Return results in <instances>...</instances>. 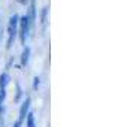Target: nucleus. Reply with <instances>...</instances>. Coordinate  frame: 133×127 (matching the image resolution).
<instances>
[{
    "label": "nucleus",
    "instance_id": "nucleus-1",
    "mask_svg": "<svg viewBox=\"0 0 133 127\" xmlns=\"http://www.w3.org/2000/svg\"><path fill=\"white\" fill-rule=\"evenodd\" d=\"M30 29H31V23L29 19V15H21L19 17V21H18V35H19V39H21V43L25 45V41L29 37V33H30Z\"/></svg>",
    "mask_w": 133,
    "mask_h": 127
},
{
    "label": "nucleus",
    "instance_id": "nucleus-2",
    "mask_svg": "<svg viewBox=\"0 0 133 127\" xmlns=\"http://www.w3.org/2000/svg\"><path fill=\"white\" fill-rule=\"evenodd\" d=\"M30 105H31V99L27 96L24 100H23L21 106H19V112H18V121H19V123H23V121L25 120L27 114L30 112Z\"/></svg>",
    "mask_w": 133,
    "mask_h": 127
},
{
    "label": "nucleus",
    "instance_id": "nucleus-3",
    "mask_svg": "<svg viewBox=\"0 0 133 127\" xmlns=\"http://www.w3.org/2000/svg\"><path fill=\"white\" fill-rule=\"evenodd\" d=\"M30 55H31V48L29 45H24L23 46V51H21V57H19V61H21V66H27L29 61H30Z\"/></svg>",
    "mask_w": 133,
    "mask_h": 127
},
{
    "label": "nucleus",
    "instance_id": "nucleus-4",
    "mask_svg": "<svg viewBox=\"0 0 133 127\" xmlns=\"http://www.w3.org/2000/svg\"><path fill=\"white\" fill-rule=\"evenodd\" d=\"M11 82V75L8 72H2L0 73V88H6Z\"/></svg>",
    "mask_w": 133,
    "mask_h": 127
},
{
    "label": "nucleus",
    "instance_id": "nucleus-5",
    "mask_svg": "<svg viewBox=\"0 0 133 127\" xmlns=\"http://www.w3.org/2000/svg\"><path fill=\"white\" fill-rule=\"evenodd\" d=\"M24 121H25V127H36V121H35V114L33 112H29Z\"/></svg>",
    "mask_w": 133,
    "mask_h": 127
},
{
    "label": "nucleus",
    "instance_id": "nucleus-6",
    "mask_svg": "<svg viewBox=\"0 0 133 127\" xmlns=\"http://www.w3.org/2000/svg\"><path fill=\"white\" fill-rule=\"evenodd\" d=\"M15 87H17V93H15V102H19L21 100V97H23V88H21V85L19 82H15Z\"/></svg>",
    "mask_w": 133,
    "mask_h": 127
},
{
    "label": "nucleus",
    "instance_id": "nucleus-7",
    "mask_svg": "<svg viewBox=\"0 0 133 127\" xmlns=\"http://www.w3.org/2000/svg\"><path fill=\"white\" fill-rule=\"evenodd\" d=\"M46 15H48V8L43 6V8H42V11H41V23H42L43 27L46 25Z\"/></svg>",
    "mask_w": 133,
    "mask_h": 127
},
{
    "label": "nucleus",
    "instance_id": "nucleus-8",
    "mask_svg": "<svg viewBox=\"0 0 133 127\" xmlns=\"http://www.w3.org/2000/svg\"><path fill=\"white\" fill-rule=\"evenodd\" d=\"M39 87H41V76L36 75V76L33 78V90H37Z\"/></svg>",
    "mask_w": 133,
    "mask_h": 127
},
{
    "label": "nucleus",
    "instance_id": "nucleus-9",
    "mask_svg": "<svg viewBox=\"0 0 133 127\" xmlns=\"http://www.w3.org/2000/svg\"><path fill=\"white\" fill-rule=\"evenodd\" d=\"M18 3H19V5H24V6H25V5L29 3V0H18Z\"/></svg>",
    "mask_w": 133,
    "mask_h": 127
},
{
    "label": "nucleus",
    "instance_id": "nucleus-10",
    "mask_svg": "<svg viewBox=\"0 0 133 127\" xmlns=\"http://www.w3.org/2000/svg\"><path fill=\"white\" fill-rule=\"evenodd\" d=\"M21 124H23V123H19V121L17 120L15 123H14V127H21Z\"/></svg>",
    "mask_w": 133,
    "mask_h": 127
},
{
    "label": "nucleus",
    "instance_id": "nucleus-11",
    "mask_svg": "<svg viewBox=\"0 0 133 127\" xmlns=\"http://www.w3.org/2000/svg\"><path fill=\"white\" fill-rule=\"evenodd\" d=\"M0 37H2V23H0Z\"/></svg>",
    "mask_w": 133,
    "mask_h": 127
}]
</instances>
